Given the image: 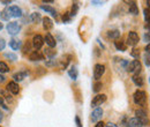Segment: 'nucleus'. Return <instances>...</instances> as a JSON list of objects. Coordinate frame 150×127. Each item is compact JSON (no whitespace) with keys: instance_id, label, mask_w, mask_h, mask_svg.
Wrapping results in <instances>:
<instances>
[{"instance_id":"obj_35","label":"nucleus","mask_w":150,"mask_h":127,"mask_svg":"<svg viewBox=\"0 0 150 127\" xmlns=\"http://www.w3.org/2000/svg\"><path fill=\"white\" fill-rule=\"evenodd\" d=\"M1 94L4 95V97H5V98H6L8 102H11V101H12V96H11V95H9V94H8L6 90H2V91H1Z\"/></svg>"},{"instance_id":"obj_2","label":"nucleus","mask_w":150,"mask_h":127,"mask_svg":"<svg viewBox=\"0 0 150 127\" xmlns=\"http://www.w3.org/2000/svg\"><path fill=\"white\" fill-rule=\"evenodd\" d=\"M126 70H127V72L133 73L134 75H139V73L141 72V70H142V65H141V62L139 60H133L132 62H129L127 65Z\"/></svg>"},{"instance_id":"obj_46","label":"nucleus","mask_w":150,"mask_h":127,"mask_svg":"<svg viewBox=\"0 0 150 127\" xmlns=\"http://www.w3.org/2000/svg\"><path fill=\"white\" fill-rule=\"evenodd\" d=\"M5 80H6V77H5L4 75H1V74H0V82H4Z\"/></svg>"},{"instance_id":"obj_1","label":"nucleus","mask_w":150,"mask_h":127,"mask_svg":"<svg viewBox=\"0 0 150 127\" xmlns=\"http://www.w3.org/2000/svg\"><path fill=\"white\" fill-rule=\"evenodd\" d=\"M133 101H134V103L136 105L143 106L146 104V102H147V95H146V92L142 90H136L134 92V95H133Z\"/></svg>"},{"instance_id":"obj_11","label":"nucleus","mask_w":150,"mask_h":127,"mask_svg":"<svg viewBox=\"0 0 150 127\" xmlns=\"http://www.w3.org/2000/svg\"><path fill=\"white\" fill-rule=\"evenodd\" d=\"M44 42H45V43L47 44V46H49V48H51V49H53V48L57 45L56 39L53 38V36H52L50 33H46L45 38H44Z\"/></svg>"},{"instance_id":"obj_39","label":"nucleus","mask_w":150,"mask_h":127,"mask_svg":"<svg viewBox=\"0 0 150 127\" xmlns=\"http://www.w3.org/2000/svg\"><path fill=\"white\" fill-rule=\"evenodd\" d=\"M143 39H144V42H150V33H144V36H143ZM150 44V43H149Z\"/></svg>"},{"instance_id":"obj_36","label":"nucleus","mask_w":150,"mask_h":127,"mask_svg":"<svg viewBox=\"0 0 150 127\" xmlns=\"http://www.w3.org/2000/svg\"><path fill=\"white\" fill-rule=\"evenodd\" d=\"M5 46H6V42H5L4 38L0 37V51H2V50L5 49Z\"/></svg>"},{"instance_id":"obj_26","label":"nucleus","mask_w":150,"mask_h":127,"mask_svg":"<svg viewBox=\"0 0 150 127\" xmlns=\"http://www.w3.org/2000/svg\"><path fill=\"white\" fill-rule=\"evenodd\" d=\"M0 18H1V20H4V21H9V18H11V15H9V13H8L7 8L0 12Z\"/></svg>"},{"instance_id":"obj_14","label":"nucleus","mask_w":150,"mask_h":127,"mask_svg":"<svg viewBox=\"0 0 150 127\" xmlns=\"http://www.w3.org/2000/svg\"><path fill=\"white\" fill-rule=\"evenodd\" d=\"M7 91H11L13 95H16V94H19L20 92V88H19V84L16 83V82H9L8 84H7Z\"/></svg>"},{"instance_id":"obj_19","label":"nucleus","mask_w":150,"mask_h":127,"mask_svg":"<svg viewBox=\"0 0 150 127\" xmlns=\"http://www.w3.org/2000/svg\"><path fill=\"white\" fill-rule=\"evenodd\" d=\"M42 21H43V27H44V29L45 30H51L52 28H53V22H52V20L50 18H42Z\"/></svg>"},{"instance_id":"obj_9","label":"nucleus","mask_w":150,"mask_h":127,"mask_svg":"<svg viewBox=\"0 0 150 127\" xmlns=\"http://www.w3.org/2000/svg\"><path fill=\"white\" fill-rule=\"evenodd\" d=\"M7 11H8L11 18L12 16L13 18H20V16H22V11H21V8L18 7V6H11V7L7 8Z\"/></svg>"},{"instance_id":"obj_43","label":"nucleus","mask_w":150,"mask_h":127,"mask_svg":"<svg viewBox=\"0 0 150 127\" xmlns=\"http://www.w3.org/2000/svg\"><path fill=\"white\" fill-rule=\"evenodd\" d=\"M144 50H146L147 55H150V44H148V45L146 46V49H144Z\"/></svg>"},{"instance_id":"obj_13","label":"nucleus","mask_w":150,"mask_h":127,"mask_svg":"<svg viewBox=\"0 0 150 127\" xmlns=\"http://www.w3.org/2000/svg\"><path fill=\"white\" fill-rule=\"evenodd\" d=\"M143 123L139 119V118H131L128 119V123H127V127H143Z\"/></svg>"},{"instance_id":"obj_21","label":"nucleus","mask_w":150,"mask_h":127,"mask_svg":"<svg viewBox=\"0 0 150 127\" xmlns=\"http://www.w3.org/2000/svg\"><path fill=\"white\" fill-rule=\"evenodd\" d=\"M40 9L47 12V13L51 14L53 18H57V11L52 7V6H49V5H42V6H40Z\"/></svg>"},{"instance_id":"obj_31","label":"nucleus","mask_w":150,"mask_h":127,"mask_svg":"<svg viewBox=\"0 0 150 127\" xmlns=\"http://www.w3.org/2000/svg\"><path fill=\"white\" fill-rule=\"evenodd\" d=\"M131 55L135 59H139L140 58V50L139 49H133L131 52Z\"/></svg>"},{"instance_id":"obj_45","label":"nucleus","mask_w":150,"mask_h":127,"mask_svg":"<svg viewBox=\"0 0 150 127\" xmlns=\"http://www.w3.org/2000/svg\"><path fill=\"white\" fill-rule=\"evenodd\" d=\"M105 127H118V126H117L115 124H113V123H109Z\"/></svg>"},{"instance_id":"obj_27","label":"nucleus","mask_w":150,"mask_h":127,"mask_svg":"<svg viewBox=\"0 0 150 127\" xmlns=\"http://www.w3.org/2000/svg\"><path fill=\"white\" fill-rule=\"evenodd\" d=\"M30 20H31V22H34V23H38L40 20H42V18H40V14L39 13H33L31 15H30Z\"/></svg>"},{"instance_id":"obj_41","label":"nucleus","mask_w":150,"mask_h":127,"mask_svg":"<svg viewBox=\"0 0 150 127\" xmlns=\"http://www.w3.org/2000/svg\"><path fill=\"white\" fill-rule=\"evenodd\" d=\"M95 127H105V124L103 123V121H98L97 124H96V126Z\"/></svg>"},{"instance_id":"obj_37","label":"nucleus","mask_w":150,"mask_h":127,"mask_svg":"<svg viewBox=\"0 0 150 127\" xmlns=\"http://www.w3.org/2000/svg\"><path fill=\"white\" fill-rule=\"evenodd\" d=\"M143 59H144V64H146L148 67H150V55H146Z\"/></svg>"},{"instance_id":"obj_48","label":"nucleus","mask_w":150,"mask_h":127,"mask_svg":"<svg viewBox=\"0 0 150 127\" xmlns=\"http://www.w3.org/2000/svg\"><path fill=\"white\" fill-rule=\"evenodd\" d=\"M2 119H4V114H2V112L0 111V123L2 121Z\"/></svg>"},{"instance_id":"obj_34","label":"nucleus","mask_w":150,"mask_h":127,"mask_svg":"<svg viewBox=\"0 0 150 127\" xmlns=\"http://www.w3.org/2000/svg\"><path fill=\"white\" fill-rule=\"evenodd\" d=\"M102 88H103V84H102L100 82H96V83L94 84V89H93V91H94V92H98Z\"/></svg>"},{"instance_id":"obj_6","label":"nucleus","mask_w":150,"mask_h":127,"mask_svg":"<svg viewBox=\"0 0 150 127\" xmlns=\"http://www.w3.org/2000/svg\"><path fill=\"white\" fill-rule=\"evenodd\" d=\"M104 73H105V66H104V65H102V64H97V65L95 66L94 77L96 79V80H99V79L103 76Z\"/></svg>"},{"instance_id":"obj_30","label":"nucleus","mask_w":150,"mask_h":127,"mask_svg":"<svg viewBox=\"0 0 150 127\" xmlns=\"http://www.w3.org/2000/svg\"><path fill=\"white\" fill-rule=\"evenodd\" d=\"M71 20H72V16H71V13H69V12H66V13L62 15V21H64L65 23L69 22Z\"/></svg>"},{"instance_id":"obj_18","label":"nucleus","mask_w":150,"mask_h":127,"mask_svg":"<svg viewBox=\"0 0 150 127\" xmlns=\"http://www.w3.org/2000/svg\"><path fill=\"white\" fill-rule=\"evenodd\" d=\"M9 48H11L12 50H14V51L19 50L20 48H21V40L18 39V38H12V39L9 40Z\"/></svg>"},{"instance_id":"obj_8","label":"nucleus","mask_w":150,"mask_h":127,"mask_svg":"<svg viewBox=\"0 0 150 127\" xmlns=\"http://www.w3.org/2000/svg\"><path fill=\"white\" fill-rule=\"evenodd\" d=\"M103 113H104V111H103L102 108H96V109L93 111V113H91V120H93L94 123H98V121L102 119Z\"/></svg>"},{"instance_id":"obj_25","label":"nucleus","mask_w":150,"mask_h":127,"mask_svg":"<svg viewBox=\"0 0 150 127\" xmlns=\"http://www.w3.org/2000/svg\"><path fill=\"white\" fill-rule=\"evenodd\" d=\"M44 55L45 57H47V58H54L57 55V51L56 50H53V49H51V48H46L45 50H44Z\"/></svg>"},{"instance_id":"obj_50","label":"nucleus","mask_w":150,"mask_h":127,"mask_svg":"<svg viewBox=\"0 0 150 127\" xmlns=\"http://www.w3.org/2000/svg\"><path fill=\"white\" fill-rule=\"evenodd\" d=\"M147 5H148V9H150V0L147 1Z\"/></svg>"},{"instance_id":"obj_15","label":"nucleus","mask_w":150,"mask_h":127,"mask_svg":"<svg viewBox=\"0 0 150 127\" xmlns=\"http://www.w3.org/2000/svg\"><path fill=\"white\" fill-rule=\"evenodd\" d=\"M30 61H39V60H44V55H42L39 51H34L29 55Z\"/></svg>"},{"instance_id":"obj_12","label":"nucleus","mask_w":150,"mask_h":127,"mask_svg":"<svg viewBox=\"0 0 150 127\" xmlns=\"http://www.w3.org/2000/svg\"><path fill=\"white\" fill-rule=\"evenodd\" d=\"M71 59H72V57L69 55H64V57L59 60V66H60V68H61V70H66L67 66H68V64H69V61H71Z\"/></svg>"},{"instance_id":"obj_10","label":"nucleus","mask_w":150,"mask_h":127,"mask_svg":"<svg viewBox=\"0 0 150 127\" xmlns=\"http://www.w3.org/2000/svg\"><path fill=\"white\" fill-rule=\"evenodd\" d=\"M43 44H44V38L40 36V35H36V36H34V39H33V45H34V48H35L36 50L42 49Z\"/></svg>"},{"instance_id":"obj_23","label":"nucleus","mask_w":150,"mask_h":127,"mask_svg":"<svg viewBox=\"0 0 150 127\" xmlns=\"http://www.w3.org/2000/svg\"><path fill=\"white\" fill-rule=\"evenodd\" d=\"M68 75H69V77H71L72 80H76V79H77V76H79V71H77L76 66H72V67L68 70Z\"/></svg>"},{"instance_id":"obj_42","label":"nucleus","mask_w":150,"mask_h":127,"mask_svg":"<svg viewBox=\"0 0 150 127\" xmlns=\"http://www.w3.org/2000/svg\"><path fill=\"white\" fill-rule=\"evenodd\" d=\"M144 29H146V30H148V33H150V22L146 23V26H144Z\"/></svg>"},{"instance_id":"obj_7","label":"nucleus","mask_w":150,"mask_h":127,"mask_svg":"<svg viewBox=\"0 0 150 127\" xmlns=\"http://www.w3.org/2000/svg\"><path fill=\"white\" fill-rule=\"evenodd\" d=\"M139 43V35L135 31H129L127 36V44L131 46H135Z\"/></svg>"},{"instance_id":"obj_47","label":"nucleus","mask_w":150,"mask_h":127,"mask_svg":"<svg viewBox=\"0 0 150 127\" xmlns=\"http://www.w3.org/2000/svg\"><path fill=\"white\" fill-rule=\"evenodd\" d=\"M0 105H4V97L0 96Z\"/></svg>"},{"instance_id":"obj_32","label":"nucleus","mask_w":150,"mask_h":127,"mask_svg":"<svg viewBox=\"0 0 150 127\" xmlns=\"http://www.w3.org/2000/svg\"><path fill=\"white\" fill-rule=\"evenodd\" d=\"M5 58H7V59H9L12 61H15L18 59V55H14V53H5Z\"/></svg>"},{"instance_id":"obj_52","label":"nucleus","mask_w":150,"mask_h":127,"mask_svg":"<svg viewBox=\"0 0 150 127\" xmlns=\"http://www.w3.org/2000/svg\"><path fill=\"white\" fill-rule=\"evenodd\" d=\"M149 82H150V79H149Z\"/></svg>"},{"instance_id":"obj_51","label":"nucleus","mask_w":150,"mask_h":127,"mask_svg":"<svg viewBox=\"0 0 150 127\" xmlns=\"http://www.w3.org/2000/svg\"><path fill=\"white\" fill-rule=\"evenodd\" d=\"M2 28H4V26H2V23H1V22H0V30H1V29H2Z\"/></svg>"},{"instance_id":"obj_17","label":"nucleus","mask_w":150,"mask_h":127,"mask_svg":"<svg viewBox=\"0 0 150 127\" xmlns=\"http://www.w3.org/2000/svg\"><path fill=\"white\" fill-rule=\"evenodd\" d=\"M132 81H133V83H134L136 87H143V84H144V80H143V77L140 76V75H133Z\"/></svg>"},{"instance_id":"obj_40","label":"nucleus","mask_w":150,"mask_h":127,"mask_svg":"<svg viewBox=\"0 0 150 127\" xmlns=\"http://www.w3.org/2000/svg\"><path fill=\"white\" fill-rule=\"evenodd\" d=\"M75 121H76V127H82V124H81V120L79 117H75Z\"/></svg>"},{"instance_id":"obj_38","label":"nucleus","mask_w":150,"mask_h":127,"mask_svg":"<svg viewBox=\"0 0 150 127\" xmlns=\"http://www.w3.org/2000/svg\"><path fill=\"white\" fill-rule=\"evenodd\" d=\"M29 50H30V44L29 43H25V45L23 48V53L27 55V52H29Z\"/></svg>"},{"instance_id":"obj_20","label":"nucleus","mask_w":150,"mask_h":127,"mask_svg":"<svg viewBox=\"0 0 150 127\" xmlns=\"http://www.w3.org/2000/svg\"><path fill=\"white\" fill-rule=\"evenodd\" d=\"M114 46H115V49L118 50V51H126V49H127V45H126V43L122 40V39H117L115 42H114Z\"/></svg>"},{"instance_id":"obj_33","label":"nucleus","mask_w":150,"mask_h":127,"mask_svg":"<svg viewBox=\"0 0 150 127\" xmlns=\"http://www.w3.org/2000/svg\"><path fill=\"white\" fill-rule=\"evenodd\" d=\"M143 14H144V20H146V22H147V23L150 22V9L146 8V9L143 11Z\"/></svg>"},{"instance_id":"obj_49","label":"nucleus","mask_w":150,"mask_h":127,"mask_svg":"<svg viewBox=\"0 0 150 127\" xmlns=\"http://www.w3.org/2000/svg\"><path fill=\"white\" fill-rule=\"evenodd\" d=\"M93 4H96V5H102L103 2H100V1H93Z\"/></svg>"},{"instance_id":"obj_16","label":"nucleus","mask_w":150,"mask_h":127,"mask_svg":"<svg viewBox=\"0 0 150 127\" xmlns=\"http://www.w3.org/2000/svg\"><path fill=\"white\" fill-rule=\"evenodd\" d=\"M128 11L133 15H139V7L135 1H129L128 2Z\"/></svg>"},{"instance_id":"obj_29","label":"nucleus","mask_w":150,"mask_h":127,"mask_svg":"<svg viewBox=\"0 0 150 127\" xmlns=\"http://www.w3.org/2000/svg\"><path fill=\"white\" fill-rule=\"evenodd\" d=\"M7 72H9V67L5 62L0 61V73H7Z\"/></svg>"},{"instance_id":"obj_4","label":"nucleus","mask_w":150,"mask_h":127,"mask_svg":"<svg viewBox=\"0 0 150 127\" xmlns=\"http://www.w3.org/2000/svg\"><path fill=\"white\" fill-rule=\"evenodd\" d=\"M135 116H136V118H139L142 123H143V125L144 126H147L148 124H149V119L147 118V112H146V110L143 109H139L135 111Z\"/></svg>"},{"instance_id":"obj_28","label":"nucleus","mask_w":150,"mask_h":127,"mask_svg":"<svg viewBox=\"0 0 150 127\" xmlns=\"http://www.w3.org/2000/svg\"><path fill=\"white\" fill-rule=\"evenodd\" d=\"M77 12H79V4H77V2H74V4H73V6H72L71 16H72V18H73V16H75V15L77 14Z\"/></svg>"},{"instance_id":"obj_5","label":"nucleus","mask_w":150,"mask_h":127,"mask_svg":"<svg viewBox=\"0 0 150 127\" xmlns=\"http://www.w3.org/2000/svg\"><path fill=\"white\" fill-rule=\"evenodd\" d=\"M106 101V95L102 94V95H96L94 99L91 101V106L93 108H98L99 105H102L104 102Z\"/></svg>"},{"instance_id":"obj_3","label":"nucleus","mask_w":150,"mask_h":127,"mask_svg":"<svg viewBox=\"0 0 150 127\" xmlns=\"http://www.w3.org/2000/svg\"><path fill=\"white\" fill-rule=\"evenodd\" d=\"M7 31H8V34L9 35H12V36H15V35H18L20 33V30H21V27H20V24L18 22H9L8 24H7Z\"/></svg>"},{"instance_id":"obj_44","label":"nucleus","mask_w":150,"mask_h":127,"mask_svg":"<svg viewBox=\"0 0 150 127\" xmlns=\"http://www.w3.org/2000/svg\"><path fill=\"white\" fill-rule=\"evenodd\" d=\"M11 2H12L11 0H2V1H1V4H2V5H9Z\"/></svg>"},{"instance_id":"obj_22","label":"nucleus","mask_w":150,"mask_h":127,"mask_svg":"<svg viewBox=\"0 0 150 127\" xmlns=\"http://www.w3.org/2000/svg\"><path fill=\"white\" fill-rule=\"evenodd\" d=\"M27 74H28V72L27 71H23V72H18L15 73L14 75H13V79H14V81L15 82H21L25 76H27Z\"/></svg>"},{"instance_id":"obj_24","label":"nucleus","mask_w":150,"mask_h":127,"mask_svg":"<svg viewBox=\"0 0 150 127\" xmlns=\"http://www.w3.org/2000/svg\"><path fill=\"white\" fill-rule=\"evenodd\" d=\"M108 37L111 38V39H118L120 37V31L118 29H113V30H109L108 31Z\"/></svg>"}]
</instances>
